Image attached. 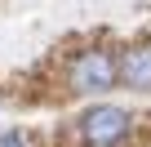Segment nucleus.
<instances>
[{
  "instance_id": "nucleus-4",
  "label": "nucleus",
  "mask_w": 151,
  "mask_h": 147,
  "mask_svg": "<svg viewBox=\"0 0 151 147\" xmlns=\"http://www.w3.org/2000/svg\"><path fill=\"white\" fill-rule=\"evenodd\" d=\"M0 147H45V138H40L36 129L9 125V129H0Z\"/></svg>"
},
{
  "instance_id": "nucleus-2",
  "label": "nucleus",
  "mask_w": 151,
  "mask_h": 147,
  "mask_svg": "<svg viewBox=\"0 0 151 147\" xmlns=\"http://www.w3.org/2000/svg\"><path fill=\"white\" fill-rule=\"evenodd\" d=\"M116 58H120V49H111V45L80 49V54L67 62V89L71 94H85V98L111 94L116 89Z\"/></svg>"
},
{
  "instance_id": "nucleus-3",
  "label": "nucleus",
  "mask_w": 151,
  "mask_h": 147,
  "mask_svg": "<svg viewBox=\"0 0 151 147\" xmlns=\"http://www.w3.org/2000/svg\"><path fill=\"white\" fill-rule=\"evenodd\" d=\"M116 89L151 94V45H124L116 58Z\"/></svg>"
},
{
  "instance_id": "nucleus-1",
  "label": "nucleus",
  "mask_w": 151,
  "mask_h": 147,
  "mask_svg": "<svg viewBox=\"0 0 151 147\" xmlns=\"http://www.w3.org/2000/svg\"><path fill=\"white\" fill-rule=\"evenodd\" d=\"M129 134H133V112L120 103H89L67 125V138L76 147H124Z\"/></svg>"
}]
</instances>
